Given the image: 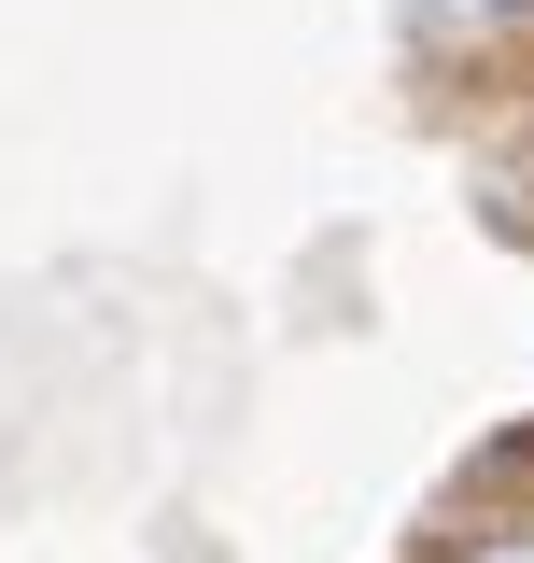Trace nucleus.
Here are the masks:
<instances>
[{"instance_id": "f257e3e1", "label": "nucleus", "mask_w": 534, "mask_h": 563, "mask_svg": "<svg viewBox=\"0 0 534 563\" xmlns=\"http://www.w3.org/2000/svg\"><path fill=\"white\" fill-rule=\"evenodd\" d=\"M408 14H422V29H436V43H478V29H507V14H521V0H408Z\"/></svg>"}, {"instance_id": "f03ea898", "label": "nucleus", "mask_w": 534, "mask_h": 563, "mask_svg": "<svg viewBox=\"0 0 534 563\" xmlns=\"http://www.w3.org/2000/svg\"><path fill=\"white\" fill-rule=\"evenodd\" d=\"M478 563H534V536H507V550H478Z\"/></svg>"}]
</instances>
